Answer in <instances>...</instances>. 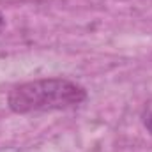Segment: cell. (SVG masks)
Wrapping results in <instances>:
<instances>
[{"label":"cell","instance_id":"cell-1","mask_svg":"<svg viewBox=\"0 0 152 152\" xmlns=\"http://www.w3.org/2000/svg\"><path fill=\"white\" fill-rule=\"evenodd\" d=\"M87 90L67 78H39L14 87L9 92L7 106L14 113L55 112L80 106Z\"/></svg>","mask_w":152,"mask_h":152},{"label":"cell","instance_id":"cell-2","mask_svg":"<svg viewBox=\"0 0 152 152\" xmlns=\"http://www.w3.org/2000/svg\"><path fill=\"white\" fill-rule=\"evenodd\" d=\"M142 124H143V127H145V131L149 133L152 136V97L143 104V108H142Z\"/></svg>","mask_w":152,"mask_h":152},{"label":"cell","instance_id":"cell-3","mask_svg":"<svg viewBox=\"0 0 152 152\" xmlns=\"http://www.w3.org/2000/svg\"><path fill=\"white\" fill-rule=\"evenodd\" d=\"M2 27H4V16H2V12H0V30H2Z\"/></svg>","mask_w":152,"mask_h":152}]
</instances>
